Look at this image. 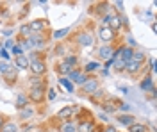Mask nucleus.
Segmentation results:
<instances>
[{"label":"nucleus","mask_w":157,"mask_h":132,"mask_svg":"<svg viewBox=\"0 0 157 132\" xmlns=\"http://www.w3.org/2000/svg\"><path fill=\"white\" fill-rule=\"evenodd\" d=\"M132 54H134V48H130V47H121L116 52V55H120V61H123V62L130 61L132 59Z\"/></svg>","instance_id":"7ed1b4c3"},{"label":"nucleus","mask_w":157,"mask_h":132,"mask_svg":"<svg viewBox=\"0 0 157 132\" xmlns=\"http://www.w3.org/2000/svg\"><path fill=\"white\" fill-rule=\"evenodd\" d=\"M77 129H75V125H71V123H66L64 127H63V132H75Z\"/></svg>","instance_id":"c85d7f7f"},{"label":"nucleus","mask_w":157,"mask_h":132,"mask_svg":"<svg viewBox=\"0 0 157 132\" xmlns=\"http://www.w3.org/2000/svg\"><path fill=\"white\" fill-rule=\"evenodd\" d=\"M98 68V62H89L88 66H86V71H93Z\"/></svg>","instance_id":"72a5a7b5"},{"label":"nucleus","mask_w":157,"mask_h":132,"mask_svg":"<svg viewBox=\"0 0 157 132\" xmlns=\"http://www.w3.org/2000/svg\"><path fill=\"white\" fill-rule=\"evenodd\" d=\"M97 89H98V81L97 79H88V81L82 84V91L88 93V95H93Z\"/></svg>","instance_id":"20e7f679"},{"label":"nucleus","mask_w":157,"mask_h":132,"mask_svg":"<svg viewBox=\"0 0 157 132\" xmlns=\"http://www.w3.org/2000/svg\"><path fill=\"white\" fill-rule=\"evenodd\" d=\"M56 70H57V73L64 75V73H70V71H71V68H70V66H68L64 61H63V62H59L57 66H56Z\"/></svg>","instance_id":"a211bd4d"},{"label":"nucleus","mask_w":157,"mask_h":132,"mask_svg":"<svg viewBox=\"0 0 157 132\" xmlns=\"http://www.w3.org/2000/svg\"><path fill=\"white\" fill-rule=\"evenodd\" d=\"M11 52H13V55H16V57H18V55H21V48H20V45H14Z\"/></svg>","instance_id":"7c9ffc66"},{"label":"nucleus","mask_w":157,"mask_h":132,"mask_svg":"<svg viewBox=\"0 0 157 132\" xmlns=\"http://www.w3.org/2000/svg\"><path fill=\"white\" fill-rule=\"evenodd\" d=\"M141 89H145V91H152L154 89V81H152V77H145V81H141Z\"/></svg>","instance_id":"ddd939ff"},{"label":"nucleus","mask_w":157,"mask_h":132,"mask_svg":"<svg viewBox=\"0 0 157 132\" xmlns=\"http://www.w3.org/2000/svg\"><path fill=\"white\" fill-rule=\"evenodd\" d=\"M59 81H61V84H64V86H66L68 89H71V84H70V82L66 81V79H59Z\"/></svg>","instance_id":"e433bc0d"},{"label":"nucleus","mask_w":157,"mask_h":132,"mask_svg":"<svg viewBox=\"0 0 157 132\" xmlns=\"http://www.w3.org/2000/svg\"><path fill=\"white\" fill-rule=\"evenodd\" d=\"M145 52H139V50H134V54H132V61L139 62V64H143V61H145Z\"/></svg>","instance_id":"6ab92c4d"},{"label":"nucleus","mask_w":157,"mask_h":132,"mask_svg":"<svg viewBox=\"0 0 157 132\" xmlns=\"http://www.w3.org/2000/svg\"><path fill=\"white\" fill-rule=\"evenodd\" d=\"M29 66V59L25 57V55H18L16 57V66L14 68H20V70H25Z\"/></svg>","instance_id":"f8f14e48"},{"label":"nucleus","mask_w":157,"mask_h":132,"mask_svg":"<svg viewBox=\"0 0 157 132\" xmlns=\"http://www.w3.org/2000/svg\"><path fill=\"white\" fill-rule=\"evenodd\" d=\"M30 64V70L34 71V75L38 77V75H43L45 71H47V64H45V59H38V61H32L29 62Z\"/></svg>","instance_id":"f257e3e1"},{"label":"nucleus","mask_w":157,"mask_h":132,"mask_svg":"<svg viewBox=\"0 0 157 132\" xmlns=\"http://www.w3.org/2000/svg\"><path fill=\"white\" fill-rule=\"evenodd\" d=\"M98 55H100L102 59H111V57L114 55V52H113V48H111V47H100Z\"/></svg>","instance_id":"9d476101"},{"label":"nucleus","mask_w":157,"mask_h":132,"mask_svg":"<svg viewBox=\"0 0 157 132\" xmlns=\"http://www.w3.org/2000/svg\"><path fill=\"white\" fill-rule=\"evenodd\" d=\"M102 109L105 112H114L116 111V102L114 100H107L105 104H102Z\"/></svg>","instance_id":"dca6fc26"},{"label":"nucleus","mask_w":157,"mask_h":132,"mask_svg":"<svg viewBox=\"0 0 157 132\" xmlns=\"http://www.w3.org/2000/svg\"><path fill=\"white\" fill-rule=\"evenodd\" d=\"M48 98H50V100H54V98H56V91H54V89H50V91H48Z\"/></svg>","instance_id":"58836bf2"},{"label":"nucleus","mask_w":157,"mask_h":132,"mask_svg":"<svg viewBox=\"0 0 157 132\" xmlns=\"http://www.w3.org/2000/svg\"><path fill=\"white\" fill-rule=\"evenodd\" d=\"M77 41H78V45H82V47H89V45H93V36L91 34H86V32H80L77 36Z\"/></svg>","instance_id":"6e6552de"},{"label":"nucleus","mask_w":157,"mask_h":132,"mask_svg":"<svg viewBox=\"0 0 157 132\" xmlns=\"http://www.w3.org/2000/svg\"><path fill=\"white\" fill-rule=\"evenodd\" d=\"M98 38L102 41H105V43H109V41L114 38V32L111 31L109 27H100V31H98Z\"/></svg>","instance_id":"423d86ee"},{"label":"nucleus","mask_w":157,"mask_h":132,"mask_svg":"<svg viewBox=\"0 0 157 132\" xmlns=\"http://www.w3.org/2000/svg\"><path fill=\"white\" fill-rule=\"evenodd\" d=\"M70 32V29H63V31H56L54 32V38L56 40H59V38H64V34H68Z\"/></svg>","instance_id":"cd10ccee"},{"label":"nucleus","mask_w":157,"mask_h":132,"mask_svg":"<svg viewBox=\"0 0 157 132\" xmlns=\"http://www.w3.org/2000/svg\"><path fill=\"white\" fill-rule=\"evenodd\" d=\"M20 32H21V36H23V38H27V40H29V36H30V27L29 25H23V27H21V29H20Z\"/></svg>","instance_id":"bb28decb"},{"label":"nucleus","mask_w":157,"mask_h":132,"mask_svg":"<svg viewBox=\"0 0 157 132\" xmlns=\"http://www.w3.org/2000/svg\"><path fill=\"white\" fill-rule=\"evenodd\" d=\"M16 107H20V109L27 107V96H25V95H21V93H20L18 96H16Z\"/></svg>","instance_id":"412c9836"},{"label":"nucleus","mask_w":157,"mask_h":132,"mask_svg":"<svg viewBox=\"0 0 157 132\" xmlns=\"http://www.w3.org/2000/svg\"><path fill=\"white\" fill-rule=\"evenodd\" d=\"M104 132H116V127H113V125H107V127L104 129Z\"/></svg>","instance_id":"c9c22d12"},{"label":"nucleus","mask_w":157,"mask_h":132,"mask_svg":"<svg viewBox=\"0 0 157 132\" xmlns=\"http://www.w3.org/2000/svg\"><path fill=\"white\" fill-rule=\"evenodd\" d=\"M64 50H66V48H64L63 45H57V47H56V54H57V55H64Z\"/></svg>","instance_id":"2f4dec72"},{"label":"nucleus","mask_w":157,"mask_h":132,"mask_svg":"<svg viewBox=\"0 0 157 132\" xmlns=\"http://www.w3.org/2000/svg\"><path fill=\"white\" fill-rule=\"evenodd\" d=\"M88 79H89V77H86L84 73H80V75H78V77H77V81H75V82H77V84H80V86H82V84H84V82L88 81Z\"/></svg>","instance_id":"c756f323"},{"label":"nucleus","mask_w":157,"mask_h":132,"mask_svg":"<svg viewBox=\"0 0 157 132\" xmlns=\"http://www.w3.org/2000/svg\"><path fill=\"white\" fill-rule=\"evenodd\" d=\"M45 25H47V21H45V20H34V21H30V23H29L30 31H34V32L43 31V29H45Z\"/></svg>","instance_id":"1a4fd4ad"},{"label":"nucleus","mask_w":157,"mask_h":132,"mask_svg":"<svg viewBox=\"0 0 157 132\" xmlns=\"http://www.w3.org/2000/svg\"><path fill=\"white\" fill-rule=\"evenodd\" d=\"M64 62L68 64L70 68H75V66H77V62H78V59H77V55H68V57L64 59Z\"/></svg>","instance_id":"393cba45"},{"label":"nucleus","mask_w":157,"mask_h":132,"mask_svg":"<svg viewBox=\"0 0 157 132\" xmlns=\"http://www.w3.org/2000/svg\"><path fill=\"white\" fill-rule=\"evenodd\" d=\"M109 9H111V7H109V4H107V2H104V4H98L97 9H95V11H97L98 14H105V13H107Z\"/></svg>","instance_id":"b1692460"},{"label":"nucleus","mask_w":157,"mask_h":132,"mask_svg":"<svg viewBox=\"0 0 157 132\" xmlns=\"http://www.w3.org/2000/svg\"><path fill=\"white\" fill-rule=\"evenodd\" d=\"M0 130L2 132H16L18 130V127H16V123H13V122H6L4 125H2Z\"/></svg>","instance_id":"f3484780"},{"label":"nucleus","mask_w":157,"mask_h":132,"mask_svg":"<svg viewBox=\"0 0 157 132\" xmlns=\"http://www.w3.org/2000/svg\"><path fill=\"white\" fill-rule=\"evenodd\" d=\"M128 130L130 132H147V127L143 123H132V125H128Z\"/></svg>","instance_id":"aec40b11"},{"label":"nucleus","mask_w":157,"mask_h":132,"mask_svg":"<svg viewBox=\"0 0 157 132\" xmlns=\"http://www.w3.org/2000/svg\"><path fill=\"white\" fill-rule=\"evenodd\" d=\"M121 25H123V18L121 16H111V20H109V23H107V27L111 29V31L114 32V31H120L121 29Z\"/></svg>","instance_id":"39448f33"},{"label":"nucleus","mask_w":157,"mask_h":132,"mask_svg":"<svg viewBox=\"0 0 157 132\" xmlns=\"http://www.w3.org/2000/svg\"><path fill=\"white\" fill-rule=\"evenodd\" d=\"M13 68H14V66H13L11 62H7V61L2 62V61H0V73H2V75H6V73H7V71H11Z\"/></svg>","instance_id":"4be33fe9"},{"label":"nucleus","mask_w":157,"mask_h":132,"mask_svg":"<svg viewBox=\"0 0 157 132\" xmlns=\"http://www.w3.org/2000/svg\"><path fill=\"white\" fill-rule=\"evenodd\" d=\"M118 122L121 123V125H132L134 123V118L130 116V114H121V116H118Z\"/></svg>","instance_id":"2eb2a0df"},{"label":"nucleus","mask_w":157,"mask_h":132,"mask_svg":"<svg viewBox=\"0 0 157 132\" xmlns=\"http://www.w3.org/2000/svg\"><path fill=\"white\" fill-rule=\"evenodd\" d=\"M91 98H93V102H100V98H102V100L105 98V95H104V91H100V89H97V91H95L93 95H91Z\"/></svg>","instance_id":"a878e982"},{"label":"nucleus","mask_w":157,"mask_h":132,"mask_svg":"<svg viewBox=\"0 0 157 132\" xmlns=\"http://www.w3.org/2000/svg\"><path fill=\"white\" fill-rule=\"evenodd\" d=\"M2 125H4V122H2V116H0V129H2Z\"/></svg>","instance_id":"ea45409f"},{"label":"nucleus","mask_w":157,"mask_h":132,"mask_svg":"<svg viewBox=\"0 0 157 132\" xmlns=\"http://www.w3.org/2000/svg\"><path fill=\"white\" fill-rule=\"evenodd\" d=\"M123 68H125V62H123V61H118L116 64H114V70H116V71H121Z\"/></svg>","instance_id":"473e14b6"},{"label":"nucleus","mask_w":157,"mask_h":132,"mask_svg":"<svg viewBox=\"0 0 157 132\" xmlns=\"http://www.w3.org/2000/svg\"><path fill=\"white\" fill-rule=\"evenodd\" d=\"M139 68H141V64L139 62H136V61H130L128 62H125V68L123 70H127V71H130V73H136V71H139Z\"/></svg>","instance_id":"9b49d317"},{"label":"nucleus","mask_w":157,"mask_h":132,"mask_svg":"<svg viewBox=\"0 0 157 132\" xmlns=\"http://www.w3.org/2000/svg\"><path fill=\"white\" fill-rule=\"evenodd\" d=\"M29 98L32 102H36V104L43 102V100H45V88H30Z\"/></svg>","instance_id":"f03ea898"},{"label":"nucleus","mask_w":157,"mask_h":132,"mask_svg":"<svg viewBox=\"0 0 157 132\" xmlns=\"http://www.w3.org/2000/svg\"><path fill=\"white\" fill-rule=\"evenodd\" d=\"M93 127H95V123L93 122H82L78 125V132H93Z\"/></svg>","instance_id":"4468645a"},{"label":"nucleus","mask_w":157,"mask_h":132,"mask_svg":"<svg viewBox=\"0 0 157 132\" xmlns=\"http://www.w3.org/2000/svg\"><path fill=\"white\" fill-rule=\"evenodd\" d=\"M75 111H77V107H71V105L63 107V109L57 112V118H59V120H68L70 116H73V112H75Z\"/></svg>","instance_id":"0eeeda50"},{"label":"nucleus","mask_w":157,"mask_h":132,"mask_svg":"<svg viewBox=\"0 0 157 132\" xmlns=\"http://www.w3.org/2000/svg\"><path fill=\"white\" fill-rule=\"evenodd\" d=\"M30 114H32V109H25V111L21 112V116H23V118H27V116H30Z\"/></svg>","instance_id":"4c0bfd02"},{"label":"nucleus","mask_w":157,"mask_h":132,"mask_svg":"<svg viewBox=\"0 0 157 132\" xmlns=\"http://www.w3.org/2000/svg\"><path fill=\"white\" fill-rule=\"evenodd\" d=\"M4 77H6V81H7V84H13V82L16 81V68H13L11 71H7V73H6Z\"/></svg>","instance_id":"5701e85b"},{"label":"nucleus","mask_w":157,"mask_h":132,"mask_svg":"<svg viewBox=\"0 0 157 132\" xmlns=\"http://www.w3.org/2000/svg\"><path fill=\"white\" fill-rule=\"evenodd\" d=\"M78 75H80V71H78V70H71V71H70V77H71V81H77Z\"/></svg>","instance_id":"f704fd0d"}]
</instances>
